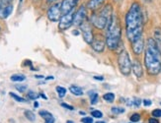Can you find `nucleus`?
<instances>
[{
  "label": "nucleus",
  "mask_w": 161,
  "mask_h": 123,
  "mask_svg": "<svg viewBox=\"0 0 161 123\" xmlns=\"http://www.w3.org/2000/svg\"><path fill=\"white\" fill-rule=\"evenodd\" d=\"M39 114L40 116L44 118L45 120V123H55V118L54 116L50 112L46 110V109H43V110H40L39 111Z\"/></svg>",
  "instance_id": "obj_16"
},
{
  "label": "nucleus",
  "mask_w": 161,
  "mask_h": 123,
  "mask_svg": "<svg viewBox=\"0 0 161 123\" xmlns=\"http://www.w3.org/2000/svg\"><path fill=\"white\" fill-rule=\"evenodd\" d=\"M96 123H106V122H104V121H97Z\"/></svg>",
  "instance_id": "obj_45"
},
{
  "label": "nucleus",
  "mask_w": 161,
  "mask_h": 123,
  "mask_svg": "<svg viewBox=\"0 0 161 123\" xmlns=\"http://www.w3.org/2000/svg\"><path fill=\"white\" fill-rule=\"evenodd\" d=\"M80 114H82V115H85V112H82V111H80Z\"/></svg>",
  "instance_id": "obj_46"
},
{
  "label": "nucleus",
  "mask_w": 161,
  "mask_h": 123,
  "mask_svg": "<svg viewBox=\"0 0 161 123\" xmlns=\"http://www.w3.org/2000/svg\"><path fill=\"white\" fill-rule=\"evenodd\" d=\"M13 12V6L12 4L6 5V6H1L0 7V19L5 20L8 18Z\"/></svg>",
  "instance_id": "obj_15"
},
{
  "label": "nucleus",
  "mask_w": 161,
  "mask_h": 123,
  "mask_svg": "<svg viewBox=\"0 0 161 123\" xmlns=\"http://www.w3.org/2000/svg\"><path fill=\"white\" fill-rule=\"evenodd\" d=\"M62 16L61 12V3L55 2L50 6L47 11V17L51 22H58Z\"/></svg>",
  "instance_id": "obj_6"
},
{
  "label": "nucleus",
  "mask_w": 161,
  "mask_h": 123,
  "mask_svg": "<svg viewBox=\"0 0 161 123\" xmlns=\"http://www.w3.org/2000/svg\"><path fill=\"white\" fill-rule=\"evenodd\" d=\"M142 104L144 106H150L152 105V101L150 100H142Z\"/></svg>",
  "instance_id": "obj_35"
},
{
  "label": "nucleus",
  "mask_w": 161,
  "mask_h": 123,
  "mask_svg": "<svg viewBox=\"0 0 161 123\" xmlns=\"http://www.w3.org/2000/svg\"><path fill=\"white\" fill-rule=\"evenodd\" d=\"M81 123H93V118L92 117H88V116H85V117L81 118Z\"/></svg>",
  "instance_id": "obj_32"
},
{
  "label": "nucleus",
  "mask_w": 161,
  "mask_h": 123,
  "mask_svg": "<svg viewBox=\"0 0 161 123\" xmlns=\"http://www.w3.org/2000/svg\"><path fill=\"white\" fill-rule=\"evenodd\" d=\"M66 123H74V122L71 121V120H68V121H66Z\"/></svg>",
  "instance_id": "obj_44"
},
{
  "label": "nucleus",
  "mask_w": 161,
  "mask_h": 123,
  "mask_svg": "<svg viewBox=\"0 0 161 123\" xmlns=\"http://www.w3.org/2000/svg\"><path fill=\"white\" fill-rule=\"evenodd\" d=\"M141 105H142V100L141 99H138V98H134V99H132V105L138 107Z\"/></svg>",
  "instance_id": "obj_31"
},
{
  "label": "nucleus",
  "mask_w": 161,
  "mask_h": 123,
  "mask_svg": "<svg viewBox=\"0 0 161 123\" xmlns=\"http://www.w3.org/2000/svg\"><path fill=\"white\" fill-rule=\"evenodd\" d=\"M154 40L156 42L159 49H161V29L157 28L154 31Z\"/></svg>",
  "instance_id": "obj_18"
},
{
  "label": "nucleus",
  "mask_w": 161,
  "mask_h": 123,
  "mask_svg": "<svg viewBox=\"0 0 161 123\" xmlns=\"http://www.w3.org/2000/svg\"><path fill=\"white\" fill-rule=\"evenodd\" d=\"M10 79L12 82H19L20 83V82H23L26 80V76L23 74H14L10 77Z\"/></svg>",
  "instance_id": "obj_19"
},
{
  "label": "nucleus",
  "mask_w": 161,
  "mask_h": 123,
  "mask_svg": "<svg viewBox=\"0 0 161 123\" xmlns=\"http://www.w3.org/2000/svg\"><path fill=\"white\" fill-rule=\"evenodd\" d=\"M15 88L20 93H24L27 91V86H25V85H17V86H15Z\"/></svg>",
  "instance_id": "obj_29"
},
{
  "label": "nucleus",
  "mask_w": 161,
  "mask_h": 123,
  "mask_svg": "<svg viewBox=\"0 0 161 123\" xmlns=\"http://www.w3.org/2000/svg\"><path fill=\"white\" fill-rule=\"evenodd\" d=\"M103 100L109 102V104H112L115 100V95L113 93H106L105 95H103Z\"/></svg>",
  "instance_id": "obj_21"
},
{
  "label": "nucleus",
  "mask_w": 161,
  "mask_h": 123,
  "mask_svg": "<svg viewBox=\"0 0 161 123\" xmlns=\"http://www.w3.org/2000/svg\"><path fill=\"white\" fill-rule=\"evenodd\" d=\"M79 27H80V29H81L82 36H83L84 40H85V43L88 44H92V42H93V38H94L92 24L90 23L89 20H87V21L83 22Z\"/></svg>",
  "instance_id": "obj_7"
},
{
  "label": "nucleus",
  "mask_w": 161,
  "mask_h": 123,
  "mask_svg": "<svg viewBox=\"0 0 161 123\" xmlns=\"http://www.w3.org/2000/svg\"><path fill=\"white\" fill-rule=\"evenodd\" d=\"M90 45L96 52H103L105 47H106V38L101 35H96L94 36L93 42Z\"/></svg>",
  "instance_id": "obj_10"
},
{
  "label": "nucleus",
  "mask_w": 161,
  "mask_h": 123,
  "mask_svg": "<svg viewBox=\"0 0 161 123\" xmlns=\"http://www.w3.org/2000/svg\"><path fill=\"white\" fill-rule=\"evenodd\" d=\"M105 2L106 0H89V2L87 3V8L92 12H95L101 9Z\"/></svg>",
  "instance_id": "obj_14"
},
{
  "label": "nucleus",
  "mask_w": 161,
  "mask_h": 123,
  "mask_svg": "<svg viewBox=\"0 0 161 123\" xmlns=\"http://www.w3.org/2000/svg\"><path fill=\"white\" fill-rule=\"evenodd\" d=\"M98 100H99V95H98L97 94H93L92 95H91V98H90L91 105H96L98 102Z\"/></svg>",
  "instance_id": "obj_28"
},
{
  "label": "nucleus",
  "mask_w": 161,
  "mask_h": 123,
  "mask_svg": "<svg viewBox=\"0 0 161 123\" xmlns=\"http://www.w3.org/2000/svg\"><path fill=\"white\" fill-rule=\"evenodd\" d=\"M93 78L95 80H97V81H104V77L103 76H94Z\"/></svg>",
  "instance_id": "obj_37"
},
{
  "label": "nucleus",
  "mask_w": 161,
  "mask_h": 123,
  "mask_svg": "<svg viewBox=\"0 0 161 123\" xmlns=\"http://www.w3.org/2000/svg\"><path fill=\"white\" fill-rule=\"evenodd\" d=\"M131 71L135 74V76L137 79H141L143 76V69L142 66L138 60H134V62L131 63Z\"/></svg>",
  "instance_id": "obj_13"
},
{
  "label": "nucleus",
  "mask_w": 161,
  "mask_h": 123,
  "mask_svg": "<svg viewBox=\"0 0 161 123\" xmlns=\"http://www.w3.org/2000/svg\"><path fill=\"white\" fill-rule=\"evenodd\" d=\"M160 105H161V102H160Z\"/></svg>",
  "instance_id": "obj_48"
},
{
  "label": "nucleus",
  "mask_w": 161,
  "mask_h": 123,
  "mask_svg": "<svg viewBox=\"0 0 161 123\" xmlns=\"http://www.w3.org/2000/svg\"><path fill=\"white\" fill-rule=\"evenodd\" d=\"M69 91H70V93L74 95H77V97H80V95H83V90L78 87V86H75V85H72L69 87Z\"/></svg>",
  "instance_id": "obj_17"
},
{
  "label": "nucleus",
  "mask_w": 161,
  "mask_h": 123,
  "mask_svg": "<svg viewBox=\"0 0 161 123\" xmlns=\"http://www.w3.org/2000/svg\"><path fill=\"white\" fill-rule=\"evenodd\" d=\"M144 65L148 74L155 75L161 71V49L154 38H149L146 42L144 51Z\"/></svg>",
  "instance_id": "obj_2"
},
{
  "label": "nucleus",
  "mask_w": 161,
  "mask_h": 123,
  "mask_svg": "<svg viewBox=\"0 0 161 123\" xmlns=\"http://www.w3.org/2000/svg\"><path fill=\"white\" fill-rule=\"evenodd\" d=\"M143 2H145V3H149V2H151L152 0H142Z\"/></svg>",
  "instance_id": "obj_43"
},
{
  "label": "nucleus",
  "mask_w": 161,
  "mask_h": 123,
  "mask_svg": "<svg viewBox=\"0 0 161 123\" xmlns=\"http://www.w3.org/2000/svg\"><path fill=\"white\" fill-rule=\"evenodd\" d=\"M112 112H113L114 114H122L125 112V108L123 107H119V106H114V107H112Z\"/></svg>",
  "instance_id": "obj_25"
},
{
  "label": "nucleus",
  "mask_w": 161,
  "mask_h": 123,
  "mask_svg": "<svg viewBox=\"0 0 161 123\" xmlns=\"http://www.w3.org/2000/svg\"><path fill=\"white\" fill-rule=\"evenodd\" d=\"M152 116L155 118H160L161 117V109H159V108L154 109V110L152 111Z\"/></svg>",
  "instance_id": "obj_30"
},
{
  "label": "nucleus",
  "mask_w": 161,
  "mask_h": 123,
  "mask_svg": "<svg viewBox=\"0 0 161 123\" xmlns=\"http://www.w3.org/2000/svg\"><path fill=\"white\" fill-rule=\"evenodd\" d=\"M55 91H57L59 98L62 99V98L65 97V95H66V89L65 88L61 87V86H58L57 88H55Z\"/></svg>",
  "instance_id": "obj_22"
},
{
  "label": "nucleus",
  "mask_w": 161,
  "mask_h": 123,
  "mask_svg": "<svg viewBox=\"0 0 161 123\" xmlns=\"http://www.w3.org/2000/svg\"><path fill=\"white\" fill-rule=\"evenodd\" d=\"M143 14L142 6L137 2L132 3L125 15V33L130 43L142 36Z\"/></svg>",
  "instance_id": "obj_1"
},
{
  "label": "nucleus",
  "mask_w": 161,
  "mask_h": 123,
  "mask_svg": "<svg viewBox=\"0 0 161 123\" xmlns=\"http://www.w3.org/2000/svg\"><path fill=\"white\" fill-rule=\"evenodd\" d=\"M148 123H159V121H158L157 118L152 117V118H150V119L148 120Z\"/></svg>",
  "instance_id": "obj_36"
},
{
  "label": "nucleus",
  "mask_w": 161,
  "mask_h": 123,
  "mask_svg": "<svg viewBox=\"0 0 161 123\" xmlns=\"http://www.w3.org/2000/svg\"><path fill=\"white\" fill-rule=\"evenodd\" d=\"M113 15V7L111 4H106L99 10L92 13L90 16V23L98 30H104Z\"/></svg>",
  "instance_id": "obj_4"
},
{
  "label": "nucleus",
  "mask_w": 161,
  "mask_h": 123,
  "mask_svg": "<svg viewBox=\"0 0 161 123\" xmlns=\"http://www.w3.org/2000/svg\"><path fill=\"white\" fill-rule=\"evenodd\" d=\"M39 95H40V97H41V98H43L44 100H47V95H46L44 93H40Z\"/></svg>",
  "instance_id": "obj_38"
},
{
  "label": "nucleus",
  "mask_w": 161,
  "mask_h": 123,
  "mask_svg": "<svg viewBox=\"0 0 161 123\" xmlns=\"http://www.w3.org/2000/svg\"><path fill=\"white\" fill-rule=\"evenodd\" d=\"M122 29L118 16L113 14L106 27V45L110 50H116L121 44Z\"/></svg>",
  "instance_id": "obj_3"
},
{
  "label": "nucleus",
  "mask_w": 161,
  "mask_h": 123,
  "mask_svg": "<svg viewBox=\"0 0 161 123\" xmlns=\"http://www.w3.org/2000/svg\"><path fill=\"white\" fill-rule=\"evenodd\" d=\"M27 95H28V99L33 100H37L40 97V95L37 94V93H35L34 91H29V92H28V94H27Z\"/></svg>",
  "instance_id": "obj_24"
},
{
  "label": "nucleus",
  "mask_w": 161,
  "mask_h": 123,
  "mask_svg": "<svg viewBox=\"0 0 161 123\" xmlns=\"http://www.w3.org/2000/svg\"><path fill=\"white\" fill-rule=\"evenodd\" d=\"M131 47H132V51L136 54V55H141L142 51L144 50V39L143 36L139 37L136 40L131 43Z\"/></svg>",
  "instance_id": "obj_12"
},
{
  "label": "nucleus",
  "mask_w": 161,
  "mask_h": 123,
  "mask_svg": "<svg viewBox=\"0 0 161 123\" xmlns=\"http://www.w3.org/2000/svg\"><path fill=\"white\" fill-rule=\"evenodd\" d=\"M13 0H0V5L1 6H6V5H10L12 3Z\"/></svg>",
  "instance_id": "obj_33"
},
{
  "label": "nucleus",
  "mask_w": 161,
  "mask_h": 123,
  "mask_svg": "<svg viewBox=\"0 0 161 123\" xmlns=\"http://www.w3.org/2000/svg\"><path fill=\"white\" fill-rule=\"evenodd\" d=\"M91 115H92L94 118H102V117H103V113H102V111L98 110V109H94V110L91 111Z\"/></svg>",
  "instance_id": "obj_26"
},
{
  "label": "nucleus",
  "mask_w": 161,
  "mask_h": 123,
  "mask_svg": "<svg viewBox=\"0 0 161 123\" xmlns=\"http://www.w3.org/2000/svg\"><path fill=\"white\" fill-rule=\"evenodd\" d=\"M118 65L121 73L128 76L131 72V61L127 50H122L118 57Z\"/></svg>",
  "instance_id": "obj_5"
},
{
  "label": "nucleus",
  "mask_w": 161,
  "mask_h": 123,
  "mask_svg": "<svg viewBox=\"0 0 161 123\" xmlns=\"http://www.w3.org/2000/svg\"><path fill=\"white\" fill-rule=\"evenodd\" d=\"M61 106H62V107H64V108H66V109H69V110H73V109H74L73 106H71V105H69L65 104V102H61Z\"/></svg>",
  "instance_id": "obj_34"
},
{
  "label": "nucleus",
  "mask_w": 161,
  "mask_h": 123,
  "mask_svg": "<svg viewBox=\"0 0 161 123\" xmlns=\"http://www.w3.org/2000/svg\"><path fill=\"white\" fill-rule=\"evenodd\" d=\"M74 13H75V11H72V12H69V13H67V14H64V15L61 16L60 20L58 21L59 22L58 23V29L60 31H66L73 25Z\"/></svg>",
  "instance_id": "obj_8"
},
{
  "label": "nucleus",
  "mask_w": 161,
  "mask_h": 123,
  "mask_svg": "<svg viewBox=\"0 0 161 123\" xmlns=\"http://www.w3.org/2000/svg\"><path fill=\"white\" fill-rule=\"evenodd\" d=\"M89 20L88 18V13H87V7L84 5H81L80 7L75 11L74 13V20H73V25L75 26H80L83 22Z\"/></svg>",
  "instance_id": "obj_9"
},
{
  "label": "nucleus",
  "mask_w": 161,
  "mask_h": 123,
  "mask_svg": "<svg viewBox=\"0 0 161 123\" xmlns=\"http://www.w3.org/2000/svg\"><path fill=\"white\" fill-rule=\"evenodd\" d=\"M9 95H10V97H11V98H13L14 100H15L16 101H18V102H26V101H27L26 99H24V98H22V97H20V95H16L15 93H12V92H11Z\"/></svg>",
  "instance_id": "obj_23"
},
{
  "label": "nucleus",
  "mask_w": 161,
  "mask_h": 123,
  "mask_svg": "<svg viewBox=\"0 0 161 123\" xmlns=\"http://www.w3.org/2000/svg\"><path fill=\"white\" fill-rule=\"evenodd\" d=\"M35 78H37V79H45V77L43 76V75H36Z\"/></svg>",
  "instance_id": "obj_40"
},
{
  "label": "nucleus",
  "mask_w": 161,
  "mask_h": 123,
  "mask_svg": "<svg viewBox=\"0 0 161 123\" xmlns=\"http://www.w3.org/2000/svg\"><path fill=\"white\" fill-rule=\"evenodd\" d=\"M24 115L29 121L34 122L35 120H36V114H35L32 110H29V109H27V110L24 111Z\"/></svg>",
  "instance_id": "obj_20"
},
{
  "label": "nucleus",
  "mask_w": 161,
  "mask_h": 123,
  "mask_svg": "<svg viewBox=\"0 0 161 123\" xmlns=\"http://www.w3.org/2000/svg\"><path fill=\"white\" fill-rule=\"evenodd\" d=\"M80 0H62L61 3V12L62 15L67 14L69 12L75 10L76 6L79 3Z\"/></svg>",
  "instance_id": "obj_11"
},
{
  "label": "nucleus",
  "mask_w": 161,
  "mask_h": 123,
  "mask_svg": "<svg viewBox=\"0 0 161 123\" xmlns=\"http://www.w3.org/2000/svg\"><path fill=\"white\" fill-rule=\"evenodd\" d=\"M0 7H1V5H0Z\"/></svg>",
  "instance_id": "obj_47"
},
{
  "label": "nucleus",
  "mask_w": 161,
  "mask_h": 123,
  "mask_svg": "<svg viewBox=\"0 0 161 123\" xmlns=\"http://www.w3.org/2000/svg\"><path fill=\"white\" fill-rule=\"evenodd\" d=\"M58 0H47V2L48 4H51V3H55V2H58Z\"/></svg>",
  "instance_id": "obj_39"
},
{
  "label": "nucleus",
  "mask_w": 161,
  "mask_h": 123,
  "mask_svg": "<svg viewBox=\"0 0 161 123\" xmlns=\"http://www.w3.org/2000/svg\"><path fill=\"white\" fill-rule=\"evenodd\" d=\"M54 78H53V76H50V77H47L46 78V80H53Z\"/></svg>",
  "instance_id": "obj_42"
},
{
  "label": "nucleus",
  "mask_w": 161,
  "mask_h": 123,
  "mask_svg": "<svg viewBox=\"0 0 161 123\" xmlns=\"http://www.w3.org/2000/svg\"><path fill=\"white\" fill-rule=\"evenodd\" d=\"M39 105H39V102H38V101H35V102H34V107H36V108H37V107H39Z\"/></svg>",
  "instance_id": "obj_41"
},
{
  "label": "nucleus",
  "mask_w": 161,
  "mask_h": 123,
  "mask_svg": "<svg viewBox=\"0 0 161 123\" xmlns=\"http://www.w3.org/2000/svg\"><path fill=\"white\" fill-rule=\"evenodd\" d=\"M130 119V122H132V123L138 122L139 120H141V115H139L138 113H134V114H131Z\"/></svg>",
  "instance_id": "obj_27"
}]
</instances>
